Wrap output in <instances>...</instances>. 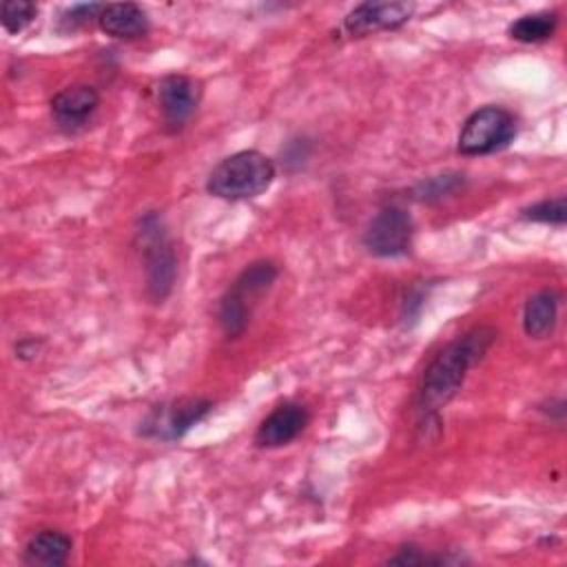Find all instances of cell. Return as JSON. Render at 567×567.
Listing matches in <instances>:
<instances>
[{
    "mask_svg": "<svg viewBox=\"0 0 567 567\" xmlns=\"http://www.w3.org/2000/svg\"><path fill=\"white\" fill-rule=\"evenodd\" d=\"M494 341L496 330L478 326L450 341L430 361L416 394V408L425 419L436 416V412L456 396L470 368H474L487 354Z\"/></svg>",
    "mask_w": 567,
    "mask_h": 567,
    "instance_id": "obj_1",
    "label": "cell"
},
{
    "mask_svg": "<svg viewBox=\"0 0 567 567\" xmlns=\"http://www.w3.org/2000/svg\"><path fill=\"white\" fill-rule=\"evenodd\" d=\"M277 177L270 157L259 151H237L224 157L206 179V190L219 199L241 202L266 193Z\"/></svg>",
    "mask_w": 567,
    "mask_h": 567,
    "instance_id": "obj_2",
    "label": "cell"
},
{
    "mask_svg": "<svg viewBox=\"0 0 567 567\" xmlns=\"http://www.w3.org/2000/svg\"><path fill=\"white\" fill-rule=\"evenodd\" d=\"M277 275H279V268L270 259L252 261L237 275V279L219 299V312H217L219 326L228 339H237L244 334L252 317V308L257 306L261 295L270 290Z\"/></svg>",
    "mask_w": 567,
    "mask_h": 567,
    "instance_id": "obj_3",
    "label": "cell"
},
{
    "mask_svg": "<svg viewBox=\"0 0 567 567\" xmlns=\"http://www.w3.org/2000/svg\"><path fill=\"white\" fill-rule=\"evenodd\" d=\"M137 235L142 239V252L146 259V292L151 301L162 303L171 295L177 275V257L173 244L166 237L162 217L157 213H146L140 219Z\"/></svg>",
    "mask_w": 567,
    "mask_h": 567,
    "instance_id": "obj_4",
    "label": "cell"
},
{
    "mask_svg": "<svg viewBox=\"0 0 567 567\" xmlns=\"http://www.w3.org/2000/svg\"><path fill=\"white\" fill-rule=\"evenodd\" d=\"M516 137V117L503 106H481L467 115L458 133L463 155H489L507 148Z\"/></svg>",
    "mask_w": 567,
    "mask_h": 567,
    "instance_id": "obj_5",
    "label": "cell"
},
{
    "mask_svg": "<svg viewBox=\"0 0 567 567\" xmlns=\"http://www.w3.org/2000/svg\"><path fill=\"white\" fill-rule=\"evenodd\" d=\"M213 401L202 396H182L155 405L142 421L140 434L157 441H179L193 425L208 416Z\"/></svg>",
    "mask_w": 567,
    "mask_h": 567,
    "instance_id": "obj_6",
    "label": "cell"
},
{
    "mask_svg": "<svg viewBox=\"0 0 567 567\" xmlns=\"http://www.w3.org/2000/svg\"><path fill=\"white\" fill-rule=\"evenodd\" d=\"M414 237L412 217L401 206H383L363 230V246L374 257H399L410 252Z\"/></svg>",
    "mask_w": 567,
    "mask_h": 567,
    "instance_id": "obj_7",
    "label": "cell"
},
{
    "mask_svg": "<svg viewBox=\"0 0 567 567\" xmlns=\"http://www.w3.org/2000/svg\"><path fill=\"white\" fill-rule=\"evenodd\" d=\"M155 97L162 111L164 128L168 133H179L197 111L202 100V84L184 73H168L157 82Z\"/></svg>",
    "mask_w": 567,
    "mask_h": 567,
    "instance_id": "obj_8",
    "label": "cell"
},
{
    "mask_svg": "<svg viewBox=\"0 0 567 567\" xmlns=\"http://www.w3.org/2000/svg\"><path fill=\"white\" fill-rule=\"evenodd\" d=\"M414 13L412 2H361L343 18V31L352 38H363L379 31L403 27Z\"/></svg>",
    "mask_w": 567,
    "mask_h": 567,
    "instance_id": "obj_9",
    "label": "cell"
},
{
    "mask_svg": "<svg viewBox=\"0 0 567 567\" xmlns=\"http://www.w3.org/2000/svg\"><path fill=\"white\" fill-rule=\"evenodd\" d=\"M100 106V93L91 84H71L58 91L51 102V117L64 133H78L84 128Z\"/></svg>",
    "mask_w": 567,
    "mask_h": 567,
    "instance_id": "obj_10",
    "label": "cell"
},
{
    "mask_svg": "<svg viewBox=\"0 0 567 567\" xmlns=\"http://www.w3.org/2000/svg\"><path fill=\"white\" fill-rule=\"evenodd\" d=\"M310 423V414L301 403L286 401L277 405L257 427L255 432V445L257 447H284L290 441H295L306 425Z\"/></svg>",
    "mask_w": 567,
    "mask_h": 567,
    "instance_id": "obj_11",
    "label": "cell"
},
{
    "mask_svg": "<svg viewBox=\"0 0 567 567\" xmlns=\"http://www.w3.org/2000/svg\"><path fill=\"white\" fill-rule=\"evenodd\" d=\"M97 24L106 35L117 40H140L151 29L146 11L135 2L104 4L97 16Z\"/></svg>",
    "mask_w": 567,
    "mask_h": 567,
    "instance_id": "obj_12",
    "label": "cell"
},
{
    "mask_svg": "<svg viewBox=\"0 0 567 567\" xmlns=\"http://www.w3.org/2000/svg\"><path fill=\"white\" fill-rule=\"evenodd\" d=\"M73 540L60 529H40L33 534L24 549L22 563L31 567H62L71 556Z\"/></svg>",
    "mask_w": 567,
    "mask_h": 567,
    "instance_id": "obj_13",
    "label": "cell"
},
{
    "mask_svg": "<svg viewBox=\"0 0 567 567\" xmlns=\"http://www.w3.org/2000/svg\"><path fill=\"white\" fill-rule=\"evenodd\" d=\"M558 306H560V295L554 288H543L534 292L523 310V330L532 339H547L558 319Z\"/></svg>",
    "mask_w": 567,
    "mask_h": 567,
    "instance_id": "obj_14",
    "label": "cell"
},
{
    "mask_svg": "<svg viewBox=\"0 0 567 567\" xmlns=\"http://www.w3.org/2000/svg\"><path fill=\"white\" fill-rule=\"evenodd\" d=\"M558 24V16L554 11H536V13H527L520 16L518 20H514L507 29L509 38L523 44H536V42H545L554 35Z\"/></svg>",
    "mask_w": 567,
    "mask_h": 567,
    "instance_id": "obj_15",
    "label": "cell"
},
{
    "mask_svg": "<svg viewBox=\"0 0 567 567\" xmlns=\"http://www.w3.org/2000/svg\"><path fill=\"white\" fill-rule=\"evenodd\" d=\"M38 16V7L29 0H4L0 7V22L7 33L24 31Z\"/></svg>",
    "mask_w": 567,
    "mask_h": 567,
    "instance_id": "obj_16",
    "label": "cell"
},
{
    "mask_svg": "<svg viewBox=\"0 0 567 567\" xmlns=\"http://www.w3.org/2000/svg\"><path fill=\"white\" fill-rule=\"evenodd\" d=\"M520 217L529 219V221H540V224H549V226H563L567 219V206H565V197H551V199H540L527 208L520 210Z\"/></svg>",
    "mask_w": 567,
    "mask_h": 567,
    "instance_id": "obj_17",
    "label": "cell"
},
{
    "mask_svg": "<svg viewBox=\"0 0 567 567\" xmlns=\"http://www.w3.org/2000/svg\"><path fill=\"white\" fill-rule=\"evenodd\" d=\"M461 186H463L461 173H445V175H436V177L423 182L416 193L421 195V199H441L445 195H452Z\"/></svg>",
    "mask_w": 567,
    "mask_h": 567,
    "instance_id": "obj_18",
    "label": "cell"
},
{
    "mask_svg": "<svg viewBox=\"0 0 567 567\" xmlns=\"http://www.w3.org/2000/svg\"><path fill=\"white\" fill-rule=\"evenodd\" d=\"M102 7H104V4H97V2L69 7V9L60 16V29H62V31H75V29L89 24L91 20H97Z\"/></svg>",
    "mask_w": 567,
    "mask_h": 567,
    "instance_id": "obj_19",
    "label": "cell"
},
{
    "mask_svg": "<svg viewBox=\"0 0 567 567\" xmlns=\"http://www.w3.org/2000/svg\"><path fill=\"white\" fill-rule=\"evenodd\" d=\"M450 563L445 556H427L416 545H403L396 556L388 560V565H445Z\"/></svg>",
    "mask_w": 567,
    "mask_h": 567,
    "instance_id": "obj_20",
    "label": "cell"
},
{
    "mask_svg": "<svg viewBox=\"0 0 567 567\" xmlns=\"http://www.w3.org/2000/svg\"><path fill=\"white\" fill-rule=\"evenodd\" d=\"M42 350V339L38 337H22L16 341L13 346V352L20 361H33Z\"/></svg>",
    "mask_w": 567,
    "mask_h": 567,
    "instance_id": "obj_21",
    "label": "cell"
}]
</instances>
